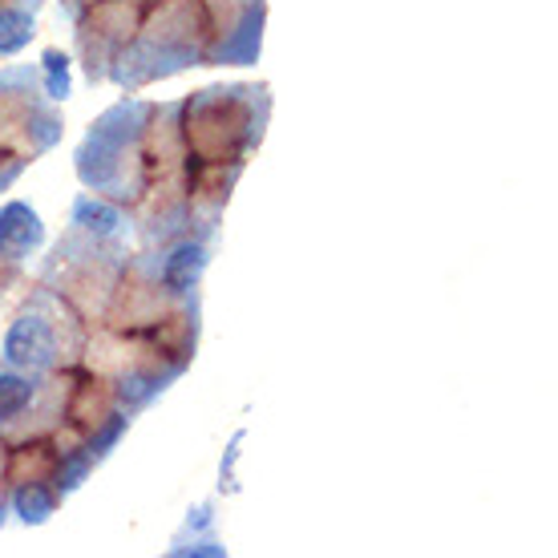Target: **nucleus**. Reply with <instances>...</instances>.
Here are the masks:
<instances>
[{
	"instance_id": "obj_1",
	"label": "nucleus",
	"mask_w": 558,
	"mask_h": 558,
	"mask_svg": "<svg viewBox=\"0 0 558 558\" xmlns=\"http://www.w3.org/2000/svg\"><path fill=\"white\" fill-rule=\"evenodd\" d=\"M4 361L13 368H45L53 364V328L45 316L25 312L21 320L4 332Z\"/></svg>"
},
{
	"instance_id": "obj_2",
	"label": "nucleus",
	"mask_w": 558,
	"mask_h": 558,
	"mask_svg": "<svg viewBox=\"0 0 558 558\" xmlns=\"http://www.w3.org/2000/svg\"><path fill=\"white\" fill-rule=\"evenodd\" d=\"M41 239H45V227L28 203H4L0 207V255L25 259L28 252L41 247Z\"/></svg>"
},
{
	"instance_id": "obj_3",
	"label": "nucleus",
	"mask_w": 558,
	"mask_h": 558,
	"mask_svg": "<svg viewBox=\"0 0 558 558\" xmlns=\"http://www.w3.org/2000/svg\"><path fill=\"white\" fill-rule=\"evenodd\" d=\"M207 271V247L203 243H179L162 264V283L170 292H191Z\"/></svg>"
},
{
	"instance_id": "obj_4",
	"label": "nucleus",
	"mask_w": 558,
	"mask_h": 558,
	"mask_svg": "<svg viewBox=\"0 0 558 558\" xmlns=\"http://www.w3.org/2000/svg\"><path fill=\"white\" fill-rule=\"evenodd\" d=\"M13 506H16V514H21V522H45V518L53 514L57 510V494L45 482H25V486L16 489V498H13Z\"/></svg>"
},
{
	"instance_id": "obj_5",
	"label": "nucleus",
	"mask_w": 558,
	"mask_h": 558,
	"mask_svg": "<svg viewBox=\"0 0 558 558\" xmlns=\"http://www.w3.org/2000/svg\"><path fill=\"white\" fill-rule=\"evenodd\" d=\"M33 16L21 13V9H0V57H13L21 53L28 41H33Z\"/></svg>"
},
{
	"instance_id": "obj_6",
	"label": "nucleus",
	"mask_w": 558,
	"mask_h": 558,
	"mask_svg": "<svg viewBox=\"0 0 558 558\" xmlns=\"http://www.w3.org/2000/svg\"><path fill=\"white\" fill-rule=\"evenodd\" d=\"M33 401V380L21 373H0V421L21 417Z\"/></svg>"
},
{
	"instance_id": "obj_7",
	"label": "nucleus",
	"mask_w": 558,
	"mask_h": 558,
	"mask_svg": "<svg viewBox=\"0 0 558 558\" xmlns=\"http://www.w3.org/2000/svg\"><path fill=\"white\" fill-rule=\"evenodd\" d=\"M73 219L82 227H89L94 235H113V231L122 227V215L113 207H106V203H98V198H82L77 210H73Z\"/></svg>"
},
{
	"instance_id": "obj_8",
	"label": "nucleus",
	"mask_w": 558,
	"mask_h": 558,
	"mask_svg": "<svg viewBox=\"0 0 558 558\" xmlns=\"http://www.w3.org/2000/svg\"><path fill=\"white\" fill-rule=\"evenodd\" d=\"M45 73H49V98H70V57L45 53Z\"/></svg>"
}]
</instances>
